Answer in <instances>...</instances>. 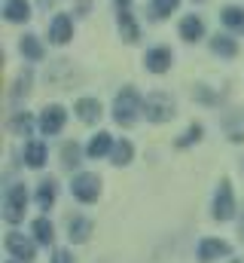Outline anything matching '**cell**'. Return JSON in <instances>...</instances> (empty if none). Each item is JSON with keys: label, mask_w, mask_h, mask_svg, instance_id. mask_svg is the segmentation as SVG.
<instances>
[{"label": "cell", "mask_w": 244, "mask_h": 263, "mask_svg": "<svg viewBox=\"0 0 244 263\" xmlns=\"http://www.w3.org/2000/svg\"><path fill=\"white\" fill-rule=\"evenodd\" d=\"M137 114H144V101H140V95L131 86H125L116 95V101H113V120L119 126H131L137 120Z\"/></svg>", "instance_id": "obj_1"}, {"label": "cell", "mask_w": 244, "mask_h": 263, "mask_svg": "<svg viewBox=\"0 0 244 263\" xmlns=\"http://www.w3.org/2000/svg\"><path fill=\"white\" fill-rule=\"evenodd\" d=\"M144 117H147L150 123H168V120L174 117V101H171V95H165V92L147 95V101H144Z\"/></svg>", "instance_id": "obj_2"}, {"label": "cell", "mask_w": 244, "mask_h": 263, "mask_svg": "<svg viewBox=\"0 0 244 263\" xmlns=\"http://www.w3.org/2000/svg\"><path fill=\"white\" fill-rule=\"evenodd\" d=\"M25 205H28L25 187H22V184L9 187L6 196H3V217H6V223H18V220L25 217Z\"/></svg>", "instance_id": "obj_3"}, {"label": "cell", "mask_w": 244, "mask_h": 263, "mask_svg": "<svg viewBox=\"0 0 244 263\" xmlns=\"http://www.w3.org/2000/svg\"><path fill=\"white\" fill-rule=\"evenodd\" d=\"M70 193L79 199V202H95V199L101 196V178H98V175H92V172H83V175H76V178H73Z\"/></svg>", "instance_id": "obj_4"}, {"label": "cell", "mask_w": 244, "mask_h": 263, "mask_svg": "<svg viewBox=\"0 0 244 263\" xmlns=\"http://www.w3.org/2000/svg\"><path fill=\"white\" fill-rule=\"evenodd\" d=\"M232 214H235L232 184L223 178V181H220V190H217V196H214V217H217V220H232Z\"/></svg>", "instance_id": "obj_5"}, {"label": "cell", "mask_w": 244, "mask_h": 263, "mask_svg": "<svg viewBox=\"0 0 244 263\" xmlns=\"http://www.w3.org/2000/svg\"><path fill=\"white\" fill-rule=\"evenodd\" d=\"M6 251H9L15 260H25V263L37 260V248H34V242L25 239L22 233H9V236H6Z\"/></svg>", "instance_id": "obj_6"}, {"label": "cell", "mask_w": 244, "mask_h": 263, "mask_svg": "<svg viewBox=\"0 0 244 263\" xmlns=\"http://www.w3.org/2000/svg\"><path fill=\"white\" fill-rule=\"evenodd\" d=\"M64 120H67L64 107H61V104H49V107L43 110V117H40V129L46 132V135H58V132L64 129Z\"/></svg>", "instance_id": "obj_7"}, {"label": "cell", "mask_w": 244, "mask_h": 263, "mask_svg": "<svg viewBox=\"0 0 244 263\" xmlns=\"http://www.w3.org/2000/svg\"><path fill=\"white\" fill-rule=\"evenodd\" d=\"M223 254H229V245L223 239H201L198 242V260L201 263H211L217 257H223Z\"/></svg>", "instance_id": "obj_8"}, {"label": "cell", "mask_w": 244, "mask_h": 263, "mask_svg": "<svg viewBox=\"0 0 244 263\" xmlns=\"http://www.w3.org/2000/svg\"><path fill=\"white\" fill-rule=\"evenodd\" d=\"M144 65H147V70H153V73H165L168 67H171V52L168 49H150L147 55H144Z\"/></svg>", "instance_id": "obj_9"}, {"label": "cell", "mask_w": 244, "mask_h": 263, "mask_svg": "<svg viewBox=\"0 0 244 263\" xmlns=\"http://www.w3.org/2000/svg\"><path fill=\"white\" fill-rule=\"evenodd\" d=\"M70 34H73L70 18H67V15H55V18H52V25H49V40L61 46V43H67V40H70Z\"/></svg>", "instance_id": "obj_10"}, {"label": "cell", "mask_w": 244, "mask_h": 263, "mask_svg": "<svg viewBox=\"0 0 244 263\" xmlns=\"http://www.w3.org/2000/svg\"><path fill=\"white\" fill-rule=\"evenodd\" d=\"M3 15H6V22H28L31 18V3L28 0H6Z\"/></svg>", "instance_id": "obj_11"}, {"label": "cell", "mask_w": 244, "mask_h": 263, "mask_svg": "<svg viewBox=\"0 0 244 263\" xmlns=\"http://www.w3.org/2000/svg\"><path fill=\"white\" fill-rule=\"evenodd\" d=\"M73 110L79 114L83 123H95V120L101 117V101H95V98H79Z\"/></svg>", "instance_id": "obj_12"}, {"label": "cell", "mask_w": 244, "mask_h": 263, "mask_svg": "<svg viewBox=\"0 0 244 263\" xmlns=\"http://www.w3.org/2000/svg\"><path fill=\"white\" fill-rule=\"evenodd\" d=\"M113 150V138L107 135V132H98L92 141H89V147H86V153L92 156V159H98V156H104V153H110Z\"/></svg>", "instance_id": "obj_13"}, {"label": "cell", "mask_w": 244, "mask_h": 263, "mask_svg": "<svg viewBox=\"0 0 244 263\" xmlns=\"http://www.w3.org/2000/svg\"><path fill=\"white\" fill-rule=\"evenodd\" d=\"M25 162H28L31 168H43V165H46V144H43V141H31V144L25 147Z\"/></svg>", "instance_id": "obj_14"}, {"label": "cell", "mask_w": 244, "mask_h": 263, "mask_svg": "<svg viewBox=\"0 0 244 263\" xmlns=\"http://www.w3.org/2000/svg\"><path fill=\"white\" fill-rule=\"evenodd\" d=\"M201 34H205V22H201L198 15H186V18L180 22V37L183 40L192 43V40H198Z\"/></svg>", "instance_id": "obj_15"}, {"label": "cell", "mask_w": 244, "mask_h": 263, "mask_svg": "<svg viewBox=\"0 0 244 263\" xmlns=\"http://www.w3.org/2000/svg\"><path fill=\"white\" fill-rule=\"evenodd\" d=\"M70 242H86L92 236V220L89 217H70Z\"/></svg>", "instance_id": "obj_16"}, {"label": "cell", "mask_w": 244, "mask_h": 263, "mask_svg": "<svg viewBox=\"0 0 244 263\" xmlns=\"http://www.w3.org/2000/svg\"><path fill=\"white\" fill-rule=\"evenodd\" d=\"M211 49H214L217 55H223V59H232V55L238 52V46H235V40H232L229 34H217V37L211 40Z\"/></svg>", "instance_id": "obj_17"}, {"label": "cell", "mask_w": 244, "mask_h": 263, "mask_svg": "<svg viewBox=\"0 0 244 263\" xmlns=\"http://www.w3.org/2000/svg\"><path fill=\"white\" fill-rule=\"evenodd\" d=\"M18 49H22V55L25 59H31V62H40L43 59V46H40V40L37 37H22V43H18Z\"/></svg>", "instance_id": "obj_18"}, {"label": "cell", "mask_w": 244, "mask_h": 263, "mask_svg": "<svg viewBox=\"0 0 244 263\" xmlns=\"http://www.w3.org/2000/svg\"><path fill=\"white\" fill-rule=\"evenodd\" d=\"M119 34H122V40H125V43H134V40H137L134 15H131V12H125V9L119 12Z\"/></svg>", "instance_id": "obj_19"}, {"label": "cell", "mask_w": 244, "mask_h": 263, "mask_svg": "<svg viewBox=\"0 0 244 263\" xmlns=\"http://www.w3.org/2000/svg\"><path fill=\"white\" fill-rule=\"evenodd\" d=\"M31 233L37 236V242H43V245H49L52 239H55V230H52V223L46 220V217H37L34 220V227H31Z\"/></svg>", "instance_id": "obj_20"}, {"label": "cell", "mask_w": 244, "mask_h": 263, "mask_svg": "<svg viewBox=\"0 0 244 263\" xmlns=\"http://www.w3.org/2000/svg\"><path fill=\"white\" fill-rule=\"evenodd\" d=\"M131 156H134L131 141H116V144H113V165H128Z\"/></svg>", "instance_id": "obj_21"}, {"label": "cell", "mask_w": 244, "mask_h": 263, "mask_svg": "<svg viewBox=\"0 0 244 263\" xmlns=\"http://www.w3.org/2000/svg\"><path fill=\"white\" fill-rule=\"evenodd\" d=\"M52 202H55V181H52V178H46V181L40 184V193H37V205H40V208L46 211V208H49Z\"/></svg>", "instance_id": "obj_22"}, {"label": "cell", "mask_w": 244, "mask_h": 263, "mask_svg": "<svg viewBox=\"0 0 244 263\" xmlns=\"http://www.w3.org/2000/svg\"><path fill=\"white\" fill-rule=\"evenodd\" d=\"M223 22L235 31H244V9L241 6H226L223 9Z\"/></svg>", "instance_id": "obj_23"}, {"label": "cell", "mask_w": 244, "mask_h": 263, "mask_svg": "<svg viewBox=\"0 0 244 263\" xmlns=\"http://www.w3.org/2000/svg\"><path fill=\"white\" fill-rule=\"evenodd\" d=\"M61 159H64L67 168H76V165H79V147H76V144H64V147H61Z\"/></svg>", "instance_id": "obj_24"}, {"label": "cell", "mask_w": 244, "mask_h": 263, "mask_svg": "<svg viewBox=\"0 0 244 263\" xmlns=\"http://www.w3.org/2000/svg\"><path fill=\"white\" fill-rule=\"evenodd\" d=\"M31 129H34V120H31V114H15V117H12V132H18V135H28Z\"/></svg>", "instance_id": "obj_25"}, {"label": "cell", "mask_w": 244, "mask_h": 263, "mask_svg": "<svg viewBox=\"0 0 244 263\" xmlns=\"http://www.w3.org/2000/svg\"><path fill=\"white\" fill-rule=\"evenodd\" d=\"M198 138H201V126H189V129L177 138V147H189V144H195Z\"/></svg>", "instance_id": "obj_26"}, {"label": "cell", "mask_w": 244, "mask_h": 263, "mask_svg": "<svg viewBox=\"0 0 244 263\" xmlns=\"http://www.w3.org/2000/svg\"><path fill=\"white\" fill-rule=\"evenodd\" d=\"M177 3H180V0H153V9H156L159 15H168V12L177 9Z\"/></svg>", "instance_id": "obj_27"}, {"label": "cell", "mask_w": 244, "mask_h": 263, "mask_svg": "<svg viewBox=\"0 0 244 263\" xmlns=\"http://www.w3.org/2000/svg\"><path fill=\"white\" fill-rule=\"evenodd\" d=\"M28 86H31V73L25 70V73L18 77V83H15V92H12V98H22V95H28Z\"/></svg>", "instance_id": "obj_28"}, {"label": "cell", "mask_w": 244, "mask_h": 263, "mask_svg": "<svg viewBox=\"0 0 244 263\" xmlns=\"http://www.w3.org/2000/svg\"><path fill=\"white\" fill-rule=\"evenodd\" d=\"M52 263H73V257H70L67 251H55V257H52Z\"/></svg>", "instance_id": "obj_29"}, {"label": "cell", "mask_w": 244, "mask_h": 263, "mask_svg": "<svg viewBox=\"0 0 244 263\" xmlns=\"http://www.w3.org/2000/svg\"><path fill=\"white\" fill-rule=\"evenodd\" d=\"M116 3H122V6H125V3H131V0H116Z\"/></svg>", "instance_id": "obj_30"}, {"label": "cell", "mask_w": 244, "mask_h": 263, "mask_svg": "<svg viewBox=\"0 0 244 263\" xmlns=\"http://www.w3.org/2000/svg\"><path fill=\"white\" fill-rule=\"evenodd\" d=\"M229 263H241V260H229Z\"/></svg>", "instance_id": "obj_31"}, {"label": "cell", "mask_w": 244, "mask_h": 263, "mask_svg": "<svg viewBox=\"0 0 244 263\" xmlns=\"http://www.w3.org/2000/svg\"><path fill=\"white\" fill-rule=\"evenodd\" d=\"M9 263H12V260H9Z\"/></svg>", "instance_id": "obj_32"}]
</instances>
